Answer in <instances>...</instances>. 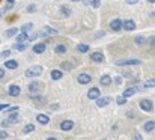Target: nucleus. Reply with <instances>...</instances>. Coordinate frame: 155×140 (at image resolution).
Listing matches in <instances>:
<instances>
[{"mask_svg": "<svg viewBox=\"0 0 155 140\" xmlns=\"http://www.w3.org/2000/svg\"><path fill=\"white\" fill-rule=\"evenodd\" d=\"M142 62L139 59H134V57H130V59H119L116 60V65L117 66H125V65H140Z\"/></svg>", "mask_w": 155, "mask_h": 140, "instance_id": "obj_1", "label": "nucleus"}, {"mask_svg": "<svg viewBox=\"0 0 155 140\" xmlns=\"http://www.w3.org/2000/svg\"><path fill=\"white\" fill-rule=\"evenodd\" d=\"M41 74H42V66H32V68L26 69V77H29V78L38 77Z\"/></svg>", "mask_w": 155, "mask_h": 140, "instance_id": "obj_2", "label": "nucleus"}, {"mask_svg": "<svg viewBox=\"0 0 155 140\" xmlns=\"http://www.w3.org/2000/svg\"><path fill=\"white\" fill-rule=\"evenodd\" d=\"M59 32L54 29V27H50V26H45V27H42L41 29V32L38 33L39 36H56Z\"/></svg>", "mask_w": 155, "mask_h": 140, "instance_id": "obj_3", "label": "nucleus"}, {"mask_svg": "<svg viewBox=\"0 0 155 140\" xmlns=\"http://www.w3.org/2000/svg\"><path fill=\"white\" fill-rule=\"evenodd\" d=\"M139 105L143 112H152V108H154V104H152L151 99H140Z\"/></svg>", "mask_w": 155, "mask_h": 140, "instance_id": "obj_4", "label": "nucleus"}, {"mask_svg": "<svg viewBox=\"0 0 155 140\" xmlns=\"http://www.w3.org/2000/svg\"><path fill=\"white\" fill-rule=\"evenodd\" d=\"M122 26H124V21L119 20V18H114V20L110 21V29L114 30V32H119V30L122 29Z\"/></svg>", "mask_w": 155, "mask_h": 140, "instance_id": "obj_5", "label": "nucleus"}, {"mask_svg": "<svg viewBox=\"0 0 155 140\" xmlns=\"http://www.w3.org/2000/svg\"><path fill=\"white\" fill-rule=\"evenodd\" d=\"M100 95H101V91L98 89V88H91L89 91H87V98L89 99H98L100 98Z\"/></svg>", "mask_w": 155, "mask_h": 140, "instance_id": "obj_6", "label": "nucleus"}, {"mask_svg": "<svg viewBox=\"0 0 155 140\" xmlns=\"http://www.w3.org/2000/svg\"><path fill=\"white\" fill-rule=\"evenodd\" d=\"M77 82H78L80 85H89V83L92 82V77H91L89 74L83 72V74H80V75L77 77Z\"/></svg>", "mask_w": 155, "mask_h": 140, "instance_id": "obj_7", "label": "nucleus"}, {"mask_svg": "<svg viewBox=\"0 0 155 140\" xmlns=\"http://www.w3.org/2000/svg\"><path fill=\"white\" fill-rule=\"evenodd\" d=\"M91 60L95 62V63H103L104 62V54L101 53V51H94V53L91 54Z\"/></svg>", "mask_w": 155, "mask_h": 140, "instance_id": "obj_8", "label": "nucleus"}, {"mask_svg": "<svg viewBox=\"0 0 155 140\" xmlns=\"http://www.w3.org/2000/svg\"><path fill=\"white\" fill-rule=\"evenodd\" d=\"M72 128H74V122L72 121L66 119V121H62L60 122V130L62 131H71Z\"/></svg>", "mask_w": 155, "mask_h": 140, "instance_id": "obj_9", "label": "nucleus"}, {"mask_svg": "<svg viewBox=\"0 0 155 140\" xmlns=\"http://www.w3.org/2000/svg\"><path fill=\"white\" fill-rule=\"evenodd\" d=\"M142 88H137V86H133V88H128V89H125V92L122 93V96L124 98H128V96H133L136 92H139Z\"/></svg>", "mask_w": 155, "mask_h": 140, "instance_id": "obj_10", "label": "nucleus"}, {"mask_svg": "<svg viewBox=\"0 0 155 140\" xmlns=\"http://www.w3.org/2000/svg\"><path fill=\"white\" fill-rule=\"evenodd\" d=\"M45 50H47V45L44 42H38L33 45V53H36V54H42Z\"/></svg>", "mask_w": 155, "mask_h": 140, "instance_id": "obj_11", "label": "nucleus"}, {"mask_svg": "<svg viewBox=\"0 0 155 140\" xmlns=\"http://www.w3.org/2000/svg\"><path fill=\"white\" fill-rule=\"evenodd\" d=\"M122 29H125L127 32H131V30H134V29H136V23H134L133 20H125V21H124Z\"/></svg>", "mask_w": 155, "mask_h": 140, "instance_id": "obj_12", "label": "nucleus"}, {"mask_svg": "<svg viewBox=\"0 0 155 140\" xmlns=\"http://www.w3.org/2000/svg\"><path fill=\"white\" fill-rule=\"evenodd\" d=\"M8 122H9V125H14V124H18L20 122V115L15 112V113H11L9 116H8V119H6Z\"/></svg>", "mask_w": 155, "mask_h": 140, "instance_id": "obj_13", "label": "nucleus"}, {"mask_svg": "<svg viewBox=\"0 0 155 140\" xmlns=\"http://www.w3.org/2000/svg\"><path fill=\"white\" fill-rule=\"evenodd\" d=\"M8 92H9L11 96H18L20 92H21V89H20V86H17V85H11L9 89H8Z\"/></svg>", "mask_w": 155, "mask_h": 140, "instance_id": "obj_14", "label": "nucleus"}, {"mask_svg": "<svg viewBox=\"0 0 155 140\" xmlns=\"http://www.w3.org/2000/svg\"><path fill=\"white\" fill-rule=\"evenodd\" d=\"M36 121H38L41 125H47V124L50 122V118H48L47 115H44V113H39V115L36 116Z\"/></svg>", "mask_w": 155, "mask_h": 140, "instance_id": "obj_15", "label": "nucleus"}, {"mask_svg": "<svg viewBox=\"0 0 155 140\" xmlns=\"http://www.w3.org/2000/svg\"><path fill=\"white\" fill-rule=\"evenodd\" d=\"M39 89H41V83H38V82H30L29 83V91L32 93H38Z\"/></svg>", "mask_w": 155, "mask_h": 140, "instance_id": "obj_16", "label": "nucleus"}, {"mask_svg": "<svg viewBox=\"0 0 155 140\" xmlns=\"http://www.w3.org/2000/svg\"><path fill=\"white\" fill-rule=\"evenodd\" d=\"M143 130H145L146 133H151V131H154V130H155V121H148V122H145V125H143Z\"/></svg>", "mask_w": 155, "mask_h": 140, "instance_id": "obj_17", "label": "nucleus"}, {"mask_svg": "<svg viewBox=\"0 0 155 140\" xmlns=\"http://www.w3.org/2000/svg\"><path fill=\"white\" fill-rule=\"evenodd\" d=\"M110 101H111V98H110V96H105V98H98V99H97V105H98V107H105Z\"/></svg>", "mask_w": 155, "mask_h": 140, "instance_id": "obj_18", "label": "nucleus"}, {"mask_svg": "<svg viewBox=\"0 0 155 140\" xmlns=\"http://www.w3.org/2000/svg\"><path fill=\"white\" fill-rule=\"evenodd\" d=\"M111 82H113V78H111L110 75H107V74H105V75H103V77L100 78V83H101L103 86H108Z\"/></svg>", "mask_w": 155, "mask_h": 140, "instance_id": "obj_19", "label": "nucleus"}, {"mask_svg": "<svg viewBox=\"0 0 155 140\" xmlns=\"http://www.w3.org/2000/svg\"><path fill=\"white\" fill-rule=\"evenodd\" d=\"M17 33H18V29H17V27H11V29H8V30L5 32L6 38H12V36H17Z\"/></svg>", "mask_w": 155, "mask_h": 140, "instance_id": "obj_20", "label": "nucleus"}, {"mask_svg": "<svg viewBox=\"0 0 155 140\" xmlns=\"http://www.w3.org/2000/svg\"><path fill=\"white\" fill-rule=\"evenodd\" d=\"M5 68L15 69V68H18V62H17V60H6V62H5Z\"/></svg>", "mask_w": 155, "mask_h": 140, "instance_id": "obj_21", "label": "nucleus"}, {"mask_svg": "<svg viewBox=\"0 0 155 140\" xmlns=\"http://www.w3.org/2000/svg\"><path fill=\"white\" fill-rule=\"evenodd\" d=\"M27 39H29V35H27V33H20V35H17V42H18V44H24Z\"/></svg>", "mask_w": 155, "mask_h": 140, "instance_id": "obj_22", "label": "nucleus"}, {"mask_svg": "<svg viewBox=\"0 0 155 140\" xmlns=\"http://www.w3.org/2000/svg\"><path fill=\"white\" fill-rule=\"evenodd\" d=\"M35 131V125L33 124H27V125H24V128H23V133L24 134H30V133H33Z\"/></svg>", "mask_w": 155, "mask_h": 140, "instance_id": "obj_23", "label": "nucleus"}, {"mask_svg": "<svg viewBox=\"0 0 155 140\" xmlns=\"http://www.w3.org/2000/svg\"><path fill=\"white\" fill-rule=\"evenodd\" d=\"M62 75H63V74H62V71H60V69H53L51 71V78L53 80H60V78H62Z\"/></svg>", "mask_w": 155, "mask_h": 140, "instance_id": "obj_24", "label": "nucleus"}, {"mask_svg": "<svg viewBox=\"0 0 155 140\" xmlns=\"http://www.w3.org/2000/svg\"><path fill=\"white\" fill-rule=\"evenodd\" d=\"M62 69H65V71H71V69H74V66H72L71 62H62V65H60V71H62Z\"/></svg>", "mask_w": 155, "mask_h": 140, "instance_id": "obj_25", "label": "nucleus"}, {"mask_svg": "<svg viewBox=\"0 0 155 140\" xmlns=\"http://www.w3.org/2000/svg\"><path fill=\"white\" fill-rule=\"evenodd\" d=\"M32 27H33V24H32V23L23 24V26H21V32H23V33H29V32L32 30Z\"/></svg>", "mask_w": 155, "mask_h": 140, "instance_id": "obj_26", "label": "nucleus"}, {"mask_svg": "<svg viewBox=\"0 0 155 140\" xmlns=\"http://www.w3.org/2000/svg\"><path fill=\"white\" fill-rule=\"evenodd\" d=\"M54 51H56L57 54H63V53H66V45H63V44H59V45L54 48Z\"/></svg>", "mask_w": 155, "mask_h": 140, "instance_id": "obj_27", "label": "nucleus"}, {"mask_svg": "<svg viewBox=\"0 0 155 140\" xmlns=\"http://www.w3.org/2000/svg\"><path fill=\"white\" fill-rule=\"evenodd\" d=\"M26 48H27V44H26V42H24V44H18V42H17V44L14 45V50H17V51H26Z\"/></svg>", "mask_w": 155, "mask_h": 140, "instance_id": "obj_28", "label": "nucleus"}, {"mask_svg": "<svg viewBox=\"0 0 155 140\" xmlns=\"http://www.w3.org/2000/svg\"><path fill=\"white\" fill-rule=\"evenodd\" d=\"M60 14H62L63 17H68V15L71 14V11H69V8H68V6H65V5H63V6L60 8Z\"/></svg>", "mask_w": 155, "mask_h": 140, "instance_id": "obj_29", "label": "nucleus"}, {"mask_svg": "<svg viewBox=\"0 0 155 140\" xmlns=\"http://www.w3.org/2000/svg\"><path fill=\"white\" fill-rule=\"evenodd\" d=\"M77 50H78L80 53H86V51H89V45H86V44H78V45H77Z\"/></svg>", "mask_w": 155, "mask_h": 140, "instance_id": "obj_30", "label": "nucleus"}, {"mask_svg": "<svg viewBox=\"0 0 155 140\" xmlns=\"http://www.w3.org/2000/svg\"><path fill=\"white\" fill-rule=\"evenodd\" d=\"M136 44L137 45H143V44H146V38H143V36H136Z\"/></svg>", "mask_w": 155, "mask_h": 140, "instance_id": "obj_31", "label": "nucleus"}, {"mask_svg": "<svg viewBox=\"0 0 155 140\" xmlns=\"http://www.w3.org/2000/svg\"><path fill=\"white\" fill-rule=\"evenodd\" d=\"M116 102H117V105H124V104L127 102V98H124V96L120 95V96L116 98Z\"/></svg>", "mask_w": 155, "mask_h": 140, "instance_id": "obj_32", "label": "nucleus"}, {"mask_svg": "<svg viewBox=\"0 0 155 140\" xmlns=\"http://www.w3.org/2000/svg\"><path fill=\"white\" fill-rule=\"evenodd\" d=\"M145 88H146V89H148V88H155V78L148 80V82L145 83Z\"/></svg>", "mask_w": 155, "mask_h": 140, "instance_id": "obj_33", "label": "nucleus"}, {"mask_svg": "<svg viewBox=\"0 0 155 140\" xmlns=\"http://www.w3.org/2000/svg\"><path fill=\"white\" fill-rule=\"evenodd\" d=\"M26 11H27V12H29V14H33V12H35V11H36V5H29V6H27V9H26Z\"/></svg>", "mask_w": 155, "mask_h": 140, "instance_id": "obj_34", "label": "nucleus"}, {"mask_svg": "<svg viewBox=\"0 0 155 140\" xmlns=\"http://www.w3.org/2000/svg\"><path fill=\"white\" fill-rule=\"evenodd\" d=\"M8 133L5 131V130H0V140H5V139H8Z\"/></svg>", "mask_w": 155, "mask_h": 140, "instance_id": "obj_35", "label": "nucleus"}, {"mask_svg": "<svg viewBox=\"0 0 155 140\" xmlns=\"http://www.w3.org/2000/svg\"><path fill=\"white\" fill-rule=\"evenodd\" d=\"M92 6L94 8H100L101 6V2L100 0H92Z\"/></svg>", "mask_w": 155, "mask_h": 140, "instance_id": "obj_36", "label": "nucleus"}, {"mask_svg": "<svg viewBox=\"0 0 155 140\" xmlns=\"http://www.w3.org/2000/svg\"><path fill=\"white\" fill-rule=\"evenodd\" d=\"M11 54V51L9 50H5V51H2V54H0V57H8Z\"/></svg>", "mask_w": 155, "mask_h": 140, "instance_id": "obj_37", "label": "nucleus"}, {"mask_svg": "<svg viewBox=\"0 0 155 140\" xmlns=\"http://www.w3.org/2000/svg\"><path fill=\"white\" fill-rule=\"evenodd\" d=\"M114 82H116L117 85H122V82H124V78H122L120 75H117V77H114Z\"/></svg>", "mask_w": 155, "mask_h": 140, "instance_id": "obj_38", "label": "nucleus"}, {"mask_svg": "<svg viewBox=\"0 0 155 140\" xmlns=\"http://www.w3.org/2000/svg\"><path fill=\"white\" fill-rule=\"evenodd\" d=\"M8 112H11V113H15V112H18V107H17V105H14V107H9V108H8Z\"/></svg>", "mask_w": 155, "mask_h": 140, "instance_id": "obj_39", "label": "nucleus"}, {"mask_svg": "<svg viewBox=\"0 0 155 140\" xmlns=\"http://www.w3.org/2000/svg\"><path fill=\"white\" fill-rule=\"evenodd\" d=\"M8 108H9V104H0V112L8 110Z\"/></svg>", "mask_w": 155, "mask_h": 140, "instance_id": "obj_40", "label": "nucleus"}, {"mask_svg": "<svg viewBox=\"0 0 155 140\" xmlns=\"http://www.w3.org/2000/svg\"><path fill=\"white\" fill-rule=\"evenodd\" d=\"M2 127H3V128H6V127H11V125H9V122L5 119V121H2Z\"/></svg>", "mask_w": 155, "mask_h": 140, "instance_id": "obj_41", "label": "nucleus"}, {"mask_svg": "<svg viewBox=\"0 0 155 140\" xmlns=\"http://www.w3.org/2000/svg\"><path fill=\"white\" fill-rule=\"evenodd\" d=\"M12 8H14V3H8L6 8H5V11H9V9H12Z\"/></svg>", "mask_w": 155, "mask_h": 140, "instance_id": "obj_42", "label": "nucleus"}, {"mask_svg": "<svg viewBox=\"0 0 155 140\" xmlns=\"http://www.w3.org/2000/svg\"><path fill=\"white\" fill-rule=\"evenodd\" d=\"M127 3L128 5H136V3H139V0H127Z\"/></svg>", "mask_w": 155, "mask_h": 140, "instance_id": "obj_43", "label": "nucleus"}, {"mask_svg": "<svg viewBox=\"0 0 155 140\" xmlns=\"http://www.w3.org/2000/svg\"><path fill=\"white\" fill-rule=\"evenodd\" d=\"M104 33H105V32H103V30H101V32H98V33H97V38H103Z\"/></svg>", "mask_w": 155, "mask_h": 140, "instance_id": "obj_44", "label": "nucleus"}, {"mask_svg": "<svg viewBox=\"0 0 155 140\" xmlns=\"http://www.w3.org/2000/svg\"><path fill=\"white\" fill-rule=\"evenodd\" d=\"M149 44H151V45H155V36H152V38L149 39Z\"/></svg>", "mask_w": 155, "mask_h": 140, "instance_id": "obj_45", "label": "nucleus"}, {"mask_svg": "<svg viewBox=\"0 0 155 140\" xmlns=\"http://www.w3.org/2000/svg\"><path fill=\"white\" fill-rule=\"evenodd\" d=\"M133 140H142V136H140V134H136V136L133 137Z\"/></svg>", "mask_w": 155, "mask_h": 140, "instance_id": "obj_46", "label": "nucleus"}, {"mask_svg": "<svg viewBox=\"0 0 155 140\" xmlns=\"http://www.w3.org/2000/svg\"><path fill=\"white\" fill-rule=\"evenodd\" d=\"M3 77H5V69L0 68V78H3Z\"/></svg>", "mask_w": 155, "mask_h": 140, "instance_id": "obj_47", "label": "nucleus"}, {"mask_svg": "<svg viewBox=\"0 0 155 140\" xmlns=\"http://www.w3.org/2000/svg\"><path fill=\"white\" fill-rule=\"evenodd\" d=\"M83 3H84V5H92V2H91V0H83Z\"/></svg>", "mask_w": 155, "mask_h": 140, "instance_id": "obj_48", "label": "nucleus"}, {"mask_svg": "<svg viewBox=\"0 0 155 140\" xmlns=\"http://www.w3.org/2000/svg\"><path fill=\"white\" fill-rule=\"evenodd\" d=\"M3 12H5V11H3V9H0V18H2V15H3Z\"/></svg>", "mask_w": 155, "mask_h": 140, "instance_id": "obj_49", "label": "nucleus"}, {"mask_svg": "<svg viewBox=\"0 0 155 140\" xmlns=\"http://www.w3.org/2000/svg\"><path fill=\"white\" fill-rule=\"evenodd\" d=\"M47 140H57V139H56V137H48Z\"/></svg>", "mask_w": 155, "mask_h": 140, "instance_id": "obj_50", "label": "nucleus"}, {"mask_svg": "<svg viewBox=\"0 0 155 140\" xmlns=\"http://www.w3.org/2000/svg\"><path fill=\"white\" fill-rule=\"evenodd\" d=\"M8 3H15V0H8Z\"/></svg>", "mask_w": 155, "mask_h": 140, "instance_id": "obj_51", "label": "nucleus"}, {"mask_svg": "<svg viewBox=\"0 0 155 140\" xmlns=\"http://www.w3.org/2000/svg\"><path fill=\"white\" fill-rule=\"evenodd\" d=\"M148 2H149V3H155V0H148Z\"/></svg>", "mask_w": 155, "mask_h": 140, "instance_id": "obj_52", "label": "nucleus"}, {"mask_svg": "<svg viewBox=\"0 0 155 140\" xmlns=\"http://www.w3.org/2000/svg\"><path fill=\"white\" fill-rule=\"evenodd\" d=\"M71 2H83V0H71Z\"/></svg>", "mask_w": 155, "mask_h": 140, "instance_id": "obj_53", "label": "nucleus"}, {"mask_svg": "<svg viewBox=\"0 0 155 140\" xmlns=\"http://www.w3.org/2000/svg\"><path fill=\"white\" fill-rule=\"evenodd\" d=\"M103 140H105V139H103Z\"/></svg>", "mask_w": 155, "mask_h": 140, "instance_id": "obj_54", "label": "nucleus"}]
</instances>
